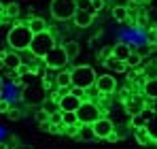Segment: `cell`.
I'll return each mask as SVG.
<instances>
[{"label": "cell", "instance_id": "1", "mask_svg": "<svg viewBox=\"0 0 157 149\" xmlns=\"http://www.w3.org/2000/svg\"><path fill=\"white\" fill-rule=\"evenodd\" d=\"M32 36L34 34L28 28V24H15L11 28L9 36H6V43L15 51H28L30 49V43H32Z\"/></svg>", "mask_w": 157, "mask_h": 149}, {"label": "cell", "instance_id": "2", "mask_svg": "<svg viewBox=\"0 0 157 149\" xmlns=\"http://www.w3.org/2000/svg\"><path fill=\"white\" fill-rule=\"evenodd\" d=\"M96 77H98L96 70H94L91 66H87V64H83V66H75V68L70 70L72 87H81V90H89V87H94Z\"/></svg>", "mask_w": 157, "mask_h": 149}, {"label": "cell", "instance_id": "3", "mask_svg": "<svg viewBox=\"0 0 157 149\" xmlns=\"http://www.w3.org/2000/svg\"><path fill=\"white\" fill-rule=\"evenodd\" d=\"M55 47V38H53V34L47 30V32H40V34H34L32 36V43H30V53L34 55V58H45L49 51Z\"/></svg>", "mask_w": 157, "mask_h": 149}, {"label": "cell", "instance_id": "4", "mask_svg": "<svg viewBox=\"0 0 157 149\" xmlns=\"http://www.w3.org/2000/svg\"><path fill=\"white\" fill-rule=\"evenodd\" d=\"M102 117V109L98 102L94 100H83L81 107L77 109V119L78 124H85V126H91L94 122H98Z\"/></svg>", "mask_w": 157, "mask_h": 149}, {"label": "cell", "instance_id": "5", "mask_svg": "<svg viewBox=\"0 0 157 149\" xmlns=\"http://www.w3.org/2000/svg\"><path fill=\"white\" fill-rule=\"evenodd\" d=\"M77 13V2L75 0H51V15L57 22H68Z\"/></svg>", "mask_w": 157, "mask_h": 149}, {"label": "cell", "instance_id": "6", "mask_svg": "<svg viewBox=\"0 0 157 149\" xmlns=\"http://www.w3.org/2000/svg\"><path fill=\"white\" fill-rule=\"evenodd\" d=\"M43 60H45V66L51 68V70H62V68L70 62L68 55H66V51H64V47H57V45H55V47H53Z\"/></svg>", "mask_w": 157, "mask_h": 149}, {"label": "cell", "instance_id": "7", "mask_svg": "<svg viewBox=\"0 0 157 149\" xmlns=\"http://www.w3.org/2000/svg\"><path fill=\"white\" fill-rule=\"evenodd\" d=\"M94 128V134H96V139H108V141H115L117 136H115V124L108 119V117H100L98 122H94L91 124Z\"/></svg>", "mask_w": 157, "mask_h": 149}, {"label": "cell", "instance_id": "8", "mask_svg": "<svg viewBox=\"0 0 157 149\" xmlns=\"http://www.w3.org/2000/svg\"><path fill=\"white\" fill-rule=\"evenodd\" d=\"M94 87L98 90L100 96H110V94L117 90V79H115L113 74H100V77H96Z\"/></svg>", "mask_w": 157, "mask_h": 149}, {"label": "cell", "instance_id": "9", "mask_svg": "<svg viewBox=\"0 0 157 149\" xmlns=\"http://www.w3.org/2000/svg\"><path fill=\"white\" fill-rule=\"evenodd\" d=\"M81 102H83L81 98H77L72 92H68V94H64V96L59 98L57 109H59V111H75V113H77V109L81 107Z\"/></svg>", "mask_w": 157, "mask_h": 149}, {"label": "cell", "instance_id": "10", "mask_svg": "<svg viewBox=\"0 0 157 149\" xmlns=\"http://www.w3.org/2000/svg\"><path fill=\"white\" fill-rule=\"evenodd\" d=\"M0 60L4 62V68H6V70H17V68L21 66V58H19L15 51H4V53L0 55Z\"/></svg>", "mask_w": 157, "mask_h": 149}, {"label": "cell", "instance_id": "11", "mask_svg": "<svg viewBox=\"0 0 157 149\" xmlns=\"http://www.w3.org/2000/svg\"><path fill=\"white\" fill-rule=\"evenodd\" d=\"M151 115H153V109H142L140 113H136V115L130 117V126H134V128H144L147 119H149Z\"/></svg>", "mask_w": 157, "mask_h": 149}, {"label": "cell", "instance_id": "12", "mask_svg": "<svg viewBox=\"0 0 157 149\" xmlns=\"http://www.w3.org/2000/svg\"><path fill=\"white\" fill-rule=\"evenodd\" d=\"M130 53H132V45L130 43H117V45L113 47V58H115V60L125 62V60L130 58Z\"/></svg>", "mask_w": 157, "mask_h": 149}, {"label": "cell", "instance_id": "13", "mask_svg": "<svg viewBox=\"0 0 157 149\" xmlns=\"http://www.w3.org/2000/svg\"><path fill=\"white\" fill-rule=\"evenodd\" d=\"M94 13H89V11H77L75 13V26H78V28H87V26H91L94 24Z\"/></svg>", "mask_w": 157, "mask_h": 149}, {"label": "cell", "instance_id": "14", "mask_svg": "<svg viewBox=\"0 0 157 149\" xmlns=\"http://www.w3.org/2000/svg\"><path fill=\"white\" fill-rule=\"evenodd\" d=\"M125 109L130 111L132 115H136V113H140V111H142V109H147V107H144L142 96H134V98H130L128 102H125Z\"/></svg>", "mask_w": 157, "mask_h": 149}, {"label": "cell", "instance_id": "15", "mask_svg": "<svg viewBox=\"0 0 157 149\" xmlns=\"http://www.w3.org/2000/svg\"><path fill=\"white\" fill-rule=\"evenodd\" d=\"M144 96L151 100H157V77H149L147 81H144Z\"/></svg>", "mask_w": 157, "mask_h": 149}, {"label": "cell", "instance_id": "16", "mask_svg": "<svg viewBox=\"0 0 157 149\" xmlns=\"http://www.w3.org/2000/svg\"><path fill=\"white\" fill-rule=\"evenodd\" d=\"M28 28L32 30V34H40V32H47V22L43 17H32L28 22Z\"/></svg>", "mask_w": 157, "mask_h": 149}, {"label": "cell", "instance_id": "17", "mask_svg": "<svg viewBox=\"0 0 157 149\" xmlns=\"http://www.w3.org/2000/svg\"><path fill=\"white\" fill-rule=\"evenodd\" d=\"M77 139H78V141H83V143H87V141H94V139H96V134H94V128H91V126L81 124V126H78V132H77Z\"/></svg>", "mask_w": 157, "mask_h": 149}, {"label": "cell", "instance_id": "18", "mask_svg": "<svg viewBox=\"0 0 157 149\" xmlns=\"http://www.w3.org/2000/svg\"><path fill=\"white\" fill-rule=\"evenodd\" d=\"M144 128H147V132H149V136L153 139V143H157V113L153 111V115L147 119V124H144Z\"/></svg>", "mask_w": 157, "mask_h": 149}, {"label": "cell", "instance_id": "19", "mask_svg": "<svg viewBox=\"0 0 157 149\" xmlns=\"http://www.w3.org/2000/svg\"><path fill=\"white\" fill-rule=\"evenodd\" d=\"M128 17H130L128 6H113V19H115V22L125 24V22H128Z\"/></svg>", "mask_w": 157, "mask_h": 149}, {"label": "cell", "instance_id": "20", "mask_svg": "<svg viewBox=\"0 0 157 149\" xmlns=\"http://www.w3.org/2000/svg\"><path fill=\"white\" fill-rule=\"evenodd\" d=\"M55 85H57V87H70V85H72L70 70H62L59 74H55Z\"/></svg>", "mask_w": 157, "mask_h": 149}, {"label": "cell", "instance_id": "21", "mask_svg": "<svg viewBox=\"0 0 157 149\" xmlns=\"http://www.w3.org/2000/svg\"><path fill=\"white\" fill-rule=\"evenodd\" d=\"M17 15H19V4H17V2L4 4V15H2V19H15Z\"/></svg>", "mask_w": 157, "mask_h": 149}, {"label": "cell", "instance_id": "22", "mask_svg": "<svg viewBox=\"0 0 157 149\" xmlns=\"http://www.w3.org/2000/svg\"><path fill=\"white\" fill-rule=\"evenodd\" d=\"M134 134H136V141H138L140 145H151V143H153V139L149 136L147 128H134Z\"/></svg>", "mask_w": 157, "mask_h": 149}, {"label": "cell", "instance_id": "23", "mask_svg": "<svg viewBox=\"0 0 157 149\" xmlns=\"http://www.w3.org/2000/svg\"><path fill=\"white\" fill-rule=\"evenodd\" d=\"M104 62H106V66H108L110 70H115V73H125V68H128V66H125V62H121V60H115L113 55H110L108 60H104Z\"/></svg>", "mask_w": 157, "mask_h": 149}, {"label": "cell", "instance_id": "24", "mask_svg": "<svg viewBox=\"0 0 157 149\" xmlns=\"http://www.w3.org/2000/svg\"><path fill=\"white\" fill-rule=\"evenodd\" d=\"M140 64H142V55H140L138 51H132V53H130V58L125 60V66H128V68H134V70H136V68H138Z\"/></svg>", "mask_w": 157, "mask_h": 149}, {"label": "cell", "instance_id": "25", "mask_svg": "<svg viewBox=\"0 0 157 149\" xmlns=\"http://www.w3.org/2000/svg\"><path fill=\"white\" fill-rule=\"evenodd\" d=\"M62 124L64 126H78L77 113L75 111H62Z\"/></svg>", "mask_w": 157, "mask_h": 149}, {"label": "cell", "instance_id": "26", "mask_svg": "<svg viewBox=\"0 0 157 149\" xmlns=\"http://www.w3.org/2000/svg\"><path fill=\"white\" fill-rule=\"evenodd\" d=\"M64 51H66V55H68V60H75L78 55V43L75 41H70V43H66L64 45Z\"/></svg>", "mask_w": 157, "mask_h": 149}, {"label": "cell", "instance_id": "27", "mask_svg": "<svg viewBox=\"0 0 157 149\" xmlns=\"http://www.w3.org/2000/svg\"><path fill=\"white\" fill-rule=\"evenodd\" d=\"M49 115H51V113H49L47 109H40V111H36V122H38V124H45V122H49Z\"/></svg>", "mask_w": 157, "mask_h": 149}, {"label": "cell", "instance_id": "28", "mask_svg": "<svg viewBox=\"0 0 157 149\" xmlns=\"http://www.w3.org/2000/svg\"><path fill=\"white\" fill-rule=\"evenodd\" d=\"M104 9V0H91V13L96 15V13H100Z\"/></svg>", "mask_w": 157, "mask_h": 149}, {"label": "cell", "instance_id": "29", "mask_svg": "<svg viewBox=\"0 0 157 149\" xmlns=\"http://www.w3.org/2000/svg\"><path fill=\"white\" fill-rule=\"evenodd\" d=\"M147 43H149V45H155V43H157V32H155V28H151V30L147 32Z\"/></svg>", "mask_w": 157, "mask_h": 149}, {"label": "cell", "instance_id": "30", "mask_svg": "<svg viewBox=\"0 0 157 149\" xmlns=\"http://www.w3.org/2000/svg\"><path fill=\"white\" fill-rule=\"evenodd\" d=\"M70 92H72L77 98H81V100L85 98V90H81V87H72V85H70Z\"/></svg>", "mask_w": 157, "mask_h": 149}, {"label": "cell", "instance_id": "31", "mask_svg": "<svg viewBox=\"0 0 157 149\" xmlns=\"http://www.w3.org/2000/svg\"><path fill=\"white\" fill-rule=\"evenodd\" d=\"M9 111H11L9 100H0V113H9Z\"/></svg>", "mask_w": 157, "mask_h": 149}, {"label": "cell", "instance_id": "32", "mask_svg": "<svg viewBox=\"0 0 157 149\" xmlns=\"http://www.w3.org/2000/svg\"><path fill=\"white\" fill-rule=\"evenodd\" d=\"M113 55V49H102L100 51V60H106V58H110Z\"/></svg>", "mask_w": 157, "mask_h": 149}, {"label": "cell", "instance_id": "33", "mask_svg": "<svg viewBox=\"0 0 157 149\" xmlns=\"http://www.w3.org/2000/svg\"><path fill=\"white\" fill-rule=\"evenodd\" d=\"M147 4H149V6H151V9H155V11H157V0H149V2H147Z\"/></svg>", "mask_w": 157, "mask_h": 149}, {"label": "cell", "instance_id": "34", "mask_svg": "<svg viewBox=\"0 0 157 149\" xmlns=\"http://www.w3.org/2000/svg\"><path fill=\"white\" fill-rule=\"evenodd\" d=\"M147 2H149V0H132V4H140V6L147 4Z\"/></svg>", "mask_w": 157, "mask_h": 149}, {"label": "cell", "instance_id": "35", "mask_svg": "<svg viewBox=\"0 0 157 149\" xmlns=\"http://www.w3.org/2000/svg\"><path fill=\"white\" fill-rule=\"evenodd\" d=\"M4 15V4H0V17Z\"/></svg>", "mask_w": 157, "mask_h": 149}, {"label": "cell", "instance_id": "36", "mask_svg": "<svg viewBox=\"0 0 157 149\" xmlns=\"http://www.w3.org/2000/svg\"><path fill=\"white\" fill-rule=\"evenodd\" d=\"M0 70H6V68H4V62H2V60H0Z\"/></svg>", "mask_w": 157, "mask_h": 149}, {"label": "cell", "instance_id": "37", "mask_svg": "<svg viewBox=\"0 0 157 149\" xmlns=\"http://www.w3.org/2000/svg\"><path fill=\"white\" fill-rule=\"evenodd\" d=\"M0 149H9V147H6V143H0Z\"/></svg>", "mask_w": 157, "mask_h": 149}, {"label": "cell", "instance_id": "38", "mask_svg": "<svg viewBox=\"0 0 157 149\" xmlns=\"http://www.w3.org/2000/svg\"><path fill=\"white\" fill-rule=\"evenodd\" d=\"M0 100H2V85H0Z\"/></svg>", "mask_w": 157, "mask_h": 149}, {"label": "cell", "instance_id": "39", "mask_svg": "<svg viewBox=\"0 0 157 149\" xmlns=\"http://www.w3.org/2000/svg\"><path fill=\"white\" fill-rule=\"evenodd\" d=\"M0 24H2V17H0Z\"/></svg>", "mask_w": 157, "mask_h": 149}]
</instances>
